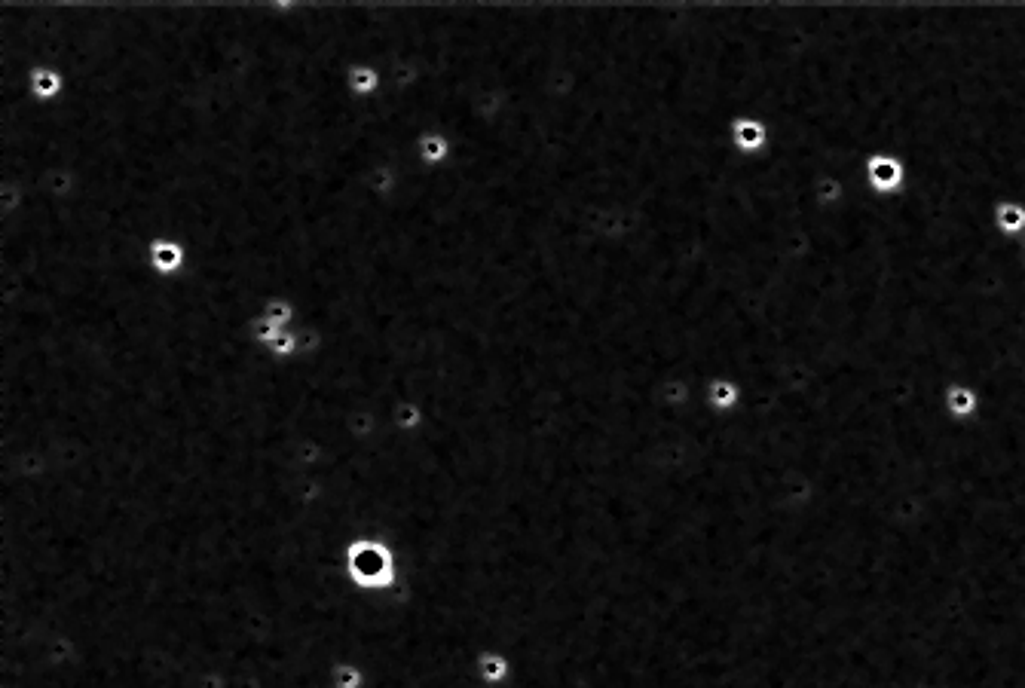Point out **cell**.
I'll return each instance as SVG.
<instances>
[{
  "label": "cell",
  "instance_id": "obj_1",
  "mask_svg": "<svg viewBox=\"0 0 1025 688\" xmlns=\"http://www.w3.org/2000/svg\"><path fill=\"white\" fill-rule=\"evenodd\" d=\"M346 557V575L358 591L383 594L392 588L395 581V566H392V551L386 545H377L371 539H355L352 545L343 548Z\"/></svg>",
  "mask_w": 1025,
  "mask_h": 688
},
{
  "label": "cell",
  "instance_id": "obj_2",
  "mask_svg": "<svg viewBox=\"0 0 1025 688\" xmlns=\"http://www.w3.org/2000/svg\"><path fill=\"white\" fill-rule=\"evenodd\" d=\"M144 254H147V267L157 276H163V279L181 276L187 270V260H190L187 245L181 239H175V236H153L147 242Z\"/></svg>",
  "mask_w": 1025,
  "mask_h": 688
},
{
  "label": "cell",
  "instance_id": "obj_3",
  "mask_svg": "<svg viewBox=\"0 0 1025 688\" xmlns=\"http://www.w3.org/2000/svg\"><path fill=\"white\" fill-rule=\"evenodd\" d=\"M10 68H13V65H10ZM16 71H19V68H16ZM25 89H28V95H31L34 101H40V104H53V101H59V98L65 95L68 80H65V74H62L59 68H53V65H34V68L25 71Z\"/></svg>",
  "mask_w": 1025,
  "mask_h": 688
},
{
  "label": "cell",
  "instance_id": "obj_4",
  "mask_svg": "<svg viewBox=\"0 0 1025 688\" xmlns=\"http://www.w3.org/2000/svg\"><path fill=\"white\" fill-rule=\"evenodd\" d=\"M346 89L355 98H377L383 89V71L374 62H352L346 71Z\"/></svg>",
  "mask_w": 1025,
  "mask_h": 688
},
{
  "label": "cell",
  "instance_id": "obj_5",
  "mask_svg": "<svg viewBox=\"0 0 1025 688\" xmlns=\"http://www.w3.org/2000/svg\"><path fill=\"white\" fill-rule=\"evenodd\" d=\"M450 156H453V141L450 135L438 132V129H429L417 138V160L426 166V169H441L450 163Z\"/></svg>",
  "mask_w": 1025,
  "mask_h": 688
},
{
  "label": "cell",
  "instance_id": "obj_6",
  "mask_svg": "<svg viewBox=\"0 0 1025 688\" xmlns=\"http://www.w3.org/2000/svg\"><path fill=\"white\" fill-rule=\"evenodd\" d=\"M762 141V126L753 120H732V144L744 153L756 150Z\"/></svg>",
  "mask_w": 1025,
  "mask_h": 688
}]
</instances>
